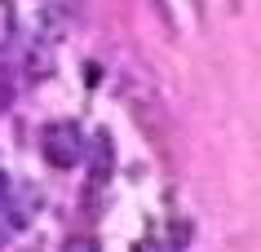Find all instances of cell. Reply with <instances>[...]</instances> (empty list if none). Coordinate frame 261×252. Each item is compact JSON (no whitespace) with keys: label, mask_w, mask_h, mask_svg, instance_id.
Wrapping results in <instances>:
<instances>
[{"label":"cell","mask_w":261,"mask_h":252,"mask_svg":"<svg viewBox=\"0 0 261 252\" xmlns=\"http://www.w3.org/2000/svg\"><path fill=\"white\" fill-rule=\"evenodd\" d=\"M128 115H133V124L142 128V137L151 142L160 155L173 151V115H168V106L160 102L155 89H133L128 93Z\"/></svg>","instance_id":"1"}]
</instances>
